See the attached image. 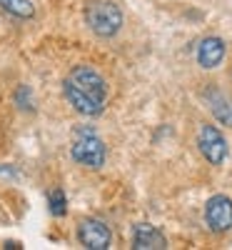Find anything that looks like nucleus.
Listing matches in <instances>:
<instances>
[{"mask_svg": "<svg viewBox=\"0 0 232 250\" xmlns=\"http://www.w3.org/2000/svg\"><path fill=\"white\" fill-rule=\"evenodd\" d=\"M65 98L68 103L85 118H95L105 110V103H108V83L105 78L90 68V65H75L65 83Z\"/></svg>", "mask_w": 232, "mask_h": 250, "instance_id": "f257e3e1", "label": "nucleus"}, {"mask_svg": "<svg viewBox=\"0 0 232 250\" xmlns=\"http://www.w3.org/2000/svg\"><path fill=\"white\" fill-rule=\"evenodd\" d=\"M122 10L113 0H93L85 8V23L97 38H113L122 28Z\"/></svg>", "mask_w": 232, "mask_h": 250, "instance_id": "f03ea898", "label": "nucleus"}, {"mask_svg": "<svg viewBox=\"0 0 232 250\" xmlns=\"http://www.w3.org/2000/svg\"><path fill=\"white\" fill-rule=\"evenodd\" d=\"M70 158L77 165H85V168H102L108 150H105V143L100 140V135L93 128H80L75 130V140L70 145Z\"/></svg>", "mask_w": 232, "mask_h": 250, "instance_id": "7ed1b4c3", "label": "nucleus"}, {"mask_svg": "<svg viewBox=\"0 0 232 250\" xmlns=\"http://www.w3.org/2000/svg\"><path fill=\"white\" fill-rule=\"evenodd\" d=\"M197 145H200V153L205 155V160L210 165H222L227 160V140L215 125H207V123L200 125Z\"/></svg>", "mask_w": 232, "mask_h": 250, "instance_id": "20e7f679", "label": "nucleus"}, {"mask_svg": "<svg viewBox=\"0 0 232 250\" xmlns=\"http://www.w3.org/2000/svg\"><path fill=\"white\" fill-rule=\"evenodd\" d=\"M205 223L213 233H227L232 228V198L213 195L205 205Z\"/></svg>", "mask_w": 232, "mask_h": 250, "instance_id": "39448f33", "label": "nucleus"}, {"mask_svg": "<svg viewBox=\"0 0 232 250\" xmlns=\"http://www.w3.org/2000/svg\"><path fill=\"white\" fill-rule=\"evenodd\" d=\"M77 240L82 243V248H88V250H108L110 240H113V233H110V228L105 225L102 220L88 218V220H82L77 225Z\"/></svg>", "mask_w": 232, "mask_h": 250, "instance_id": "423d86ee", "label": "nucleus"}, {"mask_svg": "<svg viewBox=\"0 0 232 250\" xmlns=\"http://www.w3.org/2000/svg\"><path fill=\"white\" fill-rule=\"evenodd\" d=\"M225 40L222 38H215V35H210V38H202L200 40V45H197V62H200V68L205 70H213L217 68L220 62L225 60Z\"/></svg>", "mask_w": 232, "mask_h": 250, "instance_id": "0eeeda50", "label": "nucleus"}, {"mask_svg": "<svg viewBox=\"0 0 232 250\" xmlns=\"http://www.w3.org/2000/svg\"><path fill=\"white\" fill-rule=\"evenodd\" d=\"M133 248L135 250H165L167 240H165V235L157 230L155 225L140 223V225H135V230H133Z\"/></svg>", "mask_w": 232, "mask_h": 250, "instance_id": "6e6552de", "label": "nucleus"}, {"mask_svg": "<svg viewBox=\"0 0 232 250\" xmlns=\"http://www.w3.org/2000/svg\"><path fill=\"white\" fill-rule=\"evenodd\" d=\"M205 103H207V108L210 113H213L217 118V123L227 125V128H232V98L217 88H210L205 93Z\"/></svg>", "mask_w": 232, "mask_h": 250, "instance_id": "1a4fd4ad", "label": "nucleus"}, {"mask_svg": "<svg viewBox=\"0 0 232 250\" xmlns=\"http://www.w3.org/2000/svg\"><path fill=\"white\" fill-rule=\"evenodd\" d=\"M0 8L18 20H28V18L35 15V5L30 0H0Z\"/></svg>", "mask_w": 232, "mask_h": 250, "instance_id": "9d476101", "label": "nucleus"}, {"mask_svg": "<svg viewBox=\"0 0 232 250\" xmlns=\"http://www.w3.org/2000/svg\"><path fill=\"white\" fill-rule=\"evenodd\" d=\"M48 200H50V213H53V215L62 218V215L68 213V205H65V193H62L60 188H58V190H53V193L48 195Z\"/></svg>", "mask_w": 232, "mask_h": 250, "instance_id": "9b49d317", "label": "nucleus"}, {"mask_svg": "<svg viewBox=\"0 0 232 250\" xmlns=\"http://www.w3.org/2000/svg\"><path fill=\"white\" fill-rule=\"evenodd\" d=\"M15 103L20 105V110H33V100H30V88L28 85H20L15 90Z\"/></svg>", "mask_w": 232, "mask_h": 250, "instance_id": "f8f14e48", "label": "nucleus"}]
</instances>
